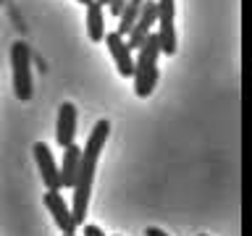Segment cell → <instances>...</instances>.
<instances>
[{
  "mask_svg": "<svg viewBox=\"0 0 252 236\" xmlns=\"http://www.w3.org/2000/svg\"><path fill=\"white\" fill-rule=\"evenodd\" d=\"M155 8H158V19H155V27H158V42H160V53L163 55H173L179 50L176 45V29H173V16H176V0H155Z\"/></svg>",
  "mask_w": 252,
  "mask_h": 236,
  "instance_id": "obj_4",
  "label": "cell"
},
{
  "mask_svg": "<svg viewBox=\"0 0 252 236\" xmlns=\"http://www.w3.org/2000/svg\"><path fill=\"white\" fill-rule=\"evenodd\" d=\"M105 45H108V53L110 58L116 60V68L121 76H131L134 74V55L131 50L126 47V39L116 31H105Z\"/></svg>",
  "mask_w": 252,
  "mask_h": 236,
  "instance_id": "obj_7",
  "label": "cell"
},
{
  "mask_svg": "<svg viewBox=\"0 0 252 236\" xmlns=\"http://www.w3.org/2000/svg\"><path fill=\"white\" fill-rule=\"evenodd\" d=\"M84 236H105V234H102V231H100V228H97V226H92V223H87V226H84Z\"/></svg>",
  "mask_w": 252,
  "mask_h": 236,
  "instance_id": "obj_14",
  "label": "cell"
},
{
  "mask_svg": "<svg viewBox=\"0 0 252 236\" xmlns=\"http://www.w3.org/2000/svg\"><path fill=\"white\" fill-rule=\"evenodd\" d=\"M11 66H13V92L21 102L32 100V50L27 42H13L11 47Z\"/></svg>",
  "mask_w": 252,
  "mask_h": 236,
  "instance_id": "obj_3",
  "label": "cell"
},
{
  "mask_svg": "<svg viewBox=\"0 0 252 236\" xmlns=\"http://www.w3.org/2000/svg\"><path fill=\"white\" fill-rule=\"evenodd\" d=\"M155 19H158L155 0H145V3H142V11H139V16H137V21H134V27H131V31L124 37L129 50H139L142 42H145V39L153 34Z\"/></svg>",
  "mask_w": 252,
  "mask_h": 236,
  "instance_id": "obj_5",
  "label": "cell"
},
{
  "mask_svg": "<svg viewBox=\"0 0 252 236\" xmlns=\"http://www.w3.org/2000/svg\"><path fill=\"white\" fill-rule=\"evenodd\" d=\"M76 121H79V110L74 102H63L58 108V126H55V139L61 147L74 145L76 139Z\"/></svg>",
  "mask_w": 252,
  "mask_h": 236,
  "instance_id": "obj_8",
  "label": "cell"
},
{
  "mask_svg": "<svg viewBox=\"0 0 252 236\" xmlns=\"http://www.w3.org/2000/svg\"><path fill=\"white\" fill-rule=\"evenodd\" d=\"M200 236H205V234H200Z\"/></svg>",
  "mask_w": 252,
  "mask_h": 236,
  "instance_id": "obj_20",
  "label": "cell"
},
{
  "mask_svg": "<svg viewBox=\"0 0 252 236\" xmlns=\"http://www.w3.org/2000/svg\"><path fill=\"white\" fill-rule=\"evenodd\" d=\"M94 3H100V5H108V0H94Z\"/></svg>",
  "mask_w": 252,
  "mask_h": 236,
  "instance_id": "obj_16",
  "label": "cell"
},
{
  "mask_svg": "<svg viewBox=\"0 0 252 236\" xmlns=\"http://www.w3.org/2000/svg\"><path fill=\"white\" fill-rule=\"evenodd\" d=\"M63 236H76V234H63Z\"/></svg>",
  "mask_w": 252,
  "mask_h": 236,
  "instance_id": "obj_18",
  "label": "cell"
},
{
  "mask_svg": "<svg viewBox=\"0 0 252 236\" xmlns=\"http://www.w3.org/2000/svg\"><path fill=\"white\" fill-rule=\"evenodd\" d=\"M87 37L92 42H102L105 39V16H102V5L92 3L87 5Z\"/></svg>",
  "mask_w": 252,
  "mask_h": 236,
  "instance_id": "obj_11",
  "label": "cell"
},
{
  "mask_svg": "<svg viewBox=\"0 0 252 236\" xmlns=\"http://www.w3.org/2000/svg\"><path fill=\"white\" fill-rule=\"evenodd\" d=\"M0 5H3V0H0Z\"/></svg>",
  "mask_w": 252,
  "mask_h": 236,
  "instance_id": "obj_19",
  "label": "cell"
},
{
  "mask_svg": "<svg viewBox=\"0 0 252 236\" xmlns=\"http://www.w3.org/2000/svg\"><path fill=\"white\" fill-rule=\"evenodd\" d=\"M34 160H37V168L42 173V181L47 189H61L58 186V163L50 152V147L45 142H37L34 145Z\"/></svg>",
  "mask_w": 252,
  "mask_h": 236,
  "instance_id": "obj_9",
  "label": "cell"
},
{
  "mask_svg": "<svg viewBox=\"0 0 252 236\" xmlns=\"http://www.w3.org/2000/svg\"><path fill=\"white\" fill-rule=\"evenodd\" d=\"M142 3L145 0H126V5H124V11H121V16H118V29H116V34H121V37H126L131 31V27H134V21H137V16H139V11H142Z\"/></svg>",
  "mask_w": 252,
  "mask_h": 236,
  "instance_id": "obj_12",
  "label": "cell"
},
{
  "mask_svg": "<svg viewBox=\"0 0 252 236\" xmlns=\"http://www.w3.org/2000/svg\"><path fill=\"white\" fill-rule=\"evenodd\" d=\"M158 55H160V42L153 31L139 47V55L134 60V92L137 97H150L158 84Z\"/></svg>",
  "mask_w": 252,
  "mask_h": 236,
  "instance_id": "obj_2",
  "label": "cell"
},
{
  "mask_svg": "<svg viewBox=\"0 0 252 236\" xmlns=\"http://www.w3.org/2000/svg\"><path fill=\"white\" fill-rule=\"evenodd\" d=\"M145 236H168L163 231V228H155V226H150V228H145Z\"/></svg>",
  "mask_w": 252,
  "mask_h": 236,
  "instance_id": "obj_15",
  "label": "cell"
},
{
  "mask_svg": "<svg viewBox=\"0 0 252 236\" xmlns=\"http://www.w3.org/2000/svg\"><path fill=\"white\" fill-rule=\"evenodd\" d=\"M124 5H126V0H108V11L113 13V16H121Z\"/></svg>",
  "mask_w": 252,
  "mask_h": 236,
  "instance_id": "obj_13",
  "label": "cell"
},
{
  "mask_svg": "<svg viewBox=\"0 0 252 236\" xmlns=\"http://www.w3.org/2000/svg\"><path fill=\"white\" fill-rule=\"evenodd\" d=\"M42 202H45V207L50 210L55 226H58L63 234H74L76 231V223H74V218H71V207L66 205V200H63L61 189H47Z\"/></svg>",
  "mask_w": 252,
  "mask_h": 236,
  "instance_id": "obj_6",
  "label": "cell"
},
{
  "mask_svg": "<svg viewBox=\"0 0 252 236\" xmlns=\"http://www.w3.org/2000/svg\"><path fill=\"white\" fill-rule=\"evenodd\" d=\"M110 134V123L108 121H97L94 129L87 139V145L79 157V168H76V181H74V202H71V218L76 226H84L87 218V207H90V192H92V181H94V171H97V160L100 152L105 147V139Z\"/></svg>",
  "mask_w": 252,
  "mask_h": 236,
  "instance_id": "obj_1",
  "label": "cell"
},
{
  "mask_svg": "<svg viewBox=\"0 0 252 236\" xmlns=\"http://www.w3.org/2000/svg\"><path fill=\"white\" fill-rule=\"evenodd\" d=\"M79 157H82V149L76 145L63 147V163L58 168V186L61 189H71L76 181V168H79Z\"/></svg>",
  "mask_w": 252,
  "mask_h": 236,
  "instance_id": "obj_10",
  "label": "cell"
},
{
  "mask_svg": "<svg viewBox=\"0 0 252 236\" xmlns=\"http://www.w3.org/2000/svg\"><path fill=\"white\" fill-rule=\"evenodd\" d=\"M79 3H84V5H90V3H92V0H79Z\"/></svg>",
  "mask_w": 252,
  "mask_h": 236,
  "instance_id": "obj_17",
  "label": "cell"
}]
</instances>
